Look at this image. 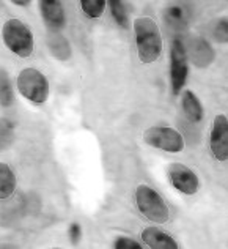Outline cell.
<instances>
[{"instance_id":"cell-17","label":"cell","mask_w":228,"mask_h":249,"mask_svg":"<svg viewBox=\"0 0 228 249\" xmlns=\"http://www.w3.org/2000/svg\"><path fill=\"white\" fill-rule=\"evenodd\" d=\"M106 5H107V2H104V0H83L81 3L83 15L90 19H96V18L102 16Z\"/></svg>"},{"instance_id":"cell-12","label":"cell","mask_w":228,"mask_h":249,"mask_svg":"<svg viewBox=\"0 0 228 249\" xmlns=\"http://www.w3.org/2000/svg\"><path fill=\"white\" fill-rule=\"evenodd\" d=\"M181 106H182V110H184L186 117L192 123H200L203 120V106H201L198 96L195 95L192 90L182 91Z\"/></svg>"},{"instance_id":"cell-19","label":"cell","mask_w":228,"mask_h":249,"mask_svg":"<svg viewBox=\"0 0 228 249\" xmlns=\"http://www.w3.org/2000/svg\"><path fill=\"white\" fill-rule=\"evenodd\" d=\"M13 139V123L6 119H0V148L6 147Z\"/></svg>"},{"instance_id":"cell-7","label":"cell","mask_w":228,"mask_h":249,"mask_svg":"<svg viewBox=\"0 0 228 249\" xmlns=\"http://www.w3.org/2000/svg\"><path fill=\"white\" fill-rule=\"evenodd\" d=\"M210 147L217 161L225 162L228 160V119L224 114L216 115L212 120Z\"/></svg>"},{"instance_id":"cell-14","label":"cell","mask_w":228,"mask_h":249,"mask_svg":"<svg viewBox=\"0 0 228 249\" xmlns=\"http://www.w3.org/2000/svg\"><path fill=\"white\" fill-rule=\"evenodd\" d=\"M16 189V175L13 172V169L0 162V200L8 199L10 196L15 193Z\"/></svg>"},{"instance_id":"cell-3","label":"cell","mask_w":228,"mask_h":249,"mask_svg":"<svg viewBox=\"0 0 228 249\" xmlns=\"http://www.w3.org/2000/svg\"><path fill=\"white\" fill-rule=\"evenodd\" d=\"M17 89L21 95L35 104H43L49 98V82L36 68H24L17 76Z\"/></svg>"},{"instance_id":"cell-13","label":"cell","mask_w":228,"mask_h":249,"mask_svg":"<svg viewBox=\"0 0 228 249\" xmlns=\"http://www.w3.org/2000/svg\"><path fill=\"white\" fill-rule=\"evenodd\" d=\"M48 46H49L50 54L55 58H58V60L65 62L71 57V46H69L68 40L63 35L57 34V32H52V34L49 35Z\"/></svg>"},{"instance_id":"cell-16","label":"cell","mask_w":228,"mask_h":249,"mask_svg":"<svg viewBox=\"0 0 228 249\" xmlns=\"http://www.w3.org/2000/svg\"><path fill=\"white\" fill-rule=\"evenodd\" d=\"M109 6H110V13H112V18L115 19L120 27L123 29L131 27V24H129V15L126 11L125 3L120 2V0H112V2H109Z\"/></svg>"},{"instance_id":"cell-2","label":"cell","mask_w":228,"mask_h":249,"mask_svg":"<svg viewBox=\"0 0 228 249\" xmlns=\"http://www.w3.org/2000/svg\"><path fill=\"white\" fill-rule=\"evenodd\" d=\"M2 38L6 48L17 57H30L33 52V34L21 19H8L3 24Z\"/></svg>"},{"instance_id":"cell-20","label":"cell","mask_w":228,"mask_h":249,"mask_svg":"<svg viewBox=\"0 0 228 249\" xmlns=\"http://www.w3.org/2000/svg\"><path fill=\"white\" fill-rule=\"evenodd\" d=\"M212 34H214V36H216L220 43H225L227 41V38H228V24H227V19H219V21L214 24Z\"/></svg>"},{"instance_id":"cell-8","label":"cell","mask_w":228,"mask_h":249,"mask_svg":"<svg viewBox=\"0 0 228 249\" xmlns=\"http://www.w3.org/2000/svg\"><path fill=\"white\" fill-rule=\"evenodd\" d=\"M168 178H170L173 188H177L179 193L187 196L195 194L200 188L198 177L195 175L194 170L184 164H179V162H175L168 167Z\"/></svg>"},{"instance_id":"cell-1","label":"cell","mask_w":228,"mask_h":249,"mask_svg":"<svg viewBox=\"0 0 228 249\" xmlns=\"http://www.w3.org/2000/svg\"><path fill=\"white\" fill-rule=\"evenodd\" d=\"M134 32L140 60L147 65L158 60L164 46L158 24L151 18H139L134 21Z\"/></svg>"},{"instance_id":"cell-18","label":"cell","mask_w":228,"mask_h":249,"mask_svg":"<svg viewBox=\"0 0 228 249\" xmlns=\"http://www.w3.org/2000/svg\"><path fill=\"white\" fill-rule=\"evenodd\" d=\"M165 21L173 27H182L186 22L184 11L179 6H170V8L165 10Z\"/></svg>"},{"instance_id":"cell-15","label":"cell","mask_w":228,"mask_h":249,"mask_svg":"<svg viewBox=\"0 0 228 249\" xmlns=\"http://www.w3.org/2000/svg\"><path fill=\"white\" fill-rule=\"evenodd\" d=\"M13 101H15V91H13L10 76L3 68H0V106L10 107Z\"/></svg>"},{"instance_id":"cell-23","label":"cell","mask_w":228,"mask_h":249,"mask_svg":"<svg viewBox=\"0 0 228 249\" xmlns=\"http://www.w3.org/2000/svg\"><path fill=\"white\" fill-rule=\"evenodd\" d=\"M13 5H17V6H29V5H30V0H25V2H17V0H15V2H13Z\"/></svg>"},{"instance_id":"cell-21","label":"cell","mask_w":228,"mask_h":249,"mask_svg":"<svg viewBox=\"0 0 228 249\" xmlns=\"http://www.w3.org/2000/svg\"><path fill=\"white\" fill-rule=\"evenodd\" d=\"M114 248L115 249H142V245L132 238L120 237V238H116V241L114 243Z\"/></svg>"},{"instance_id":"cell-5","label":"cell","mask_w":228,"mask_h":249,"mask_svg":"<svg viewBox=\"0 0 228 249\" xmlns=\"http://www.w3.org/2000/svg\"><path fill=\"white\" fill-rule=\"evenodd\" d=\"M143 141L149 147L168 153H179L184 148V139L179 131L170 126H151L143 133Z\"/></svg>"},{"instance_id":"cell-10","label":"cell","mask_w":228,"mask_h":249,"mask_svg":"<svg viewBox=\"0 0 228 249\" xmlns=\"http://www.w3.org/2000/svg\"><path fill=\"white\" fill-rule=\"evenodd\" d=\"M186 54L194 62L195 67H198V68L210 67L214 60V51L211 49L210 43L206 40H201V38L192 40V43L189 44V51L186 49Z\"/></svg>"},{"instance_id":"cell-22","label":"cell","mask_w":228,"mask_h":249,"mask_svg":"<svg viewBox=\"0 0 228 249\" xmlns=\"http://www.w3.org/2000/svg\"><path fill=\"white\" fill-rule=\"evenodd\" d=\"M69 237H71V241L73 243H79V240H81V226L79 224H71L69 227Z\"/></svg>"},{"instance_id":"cell-6","label":"cell","mask_w":228,"mask_h":249,"mask_svg":"<svg viewBox=\"0 0 228 249\" xmlns=\"http://www.w3.org/2000/svg\"><path fill=\"white\" fill-rule=\"evenodd\" d=\"M189 74L187 67V54L186 46L179 38L173 40L170 49V82H172V93L179 95L184 89Z\"/></svg>"},{"instance_id":"cell-9","label":"cell","mask_w":228,"mask_h":249,"mask_svg":"<svg viewBox=\"0 0 228 249\" xmlns=\"http://www.w3.org/2000/svg\"><path fill=\"white\" fill-rule=\"evenodd\" d=\"M40 8L44 22L50 32H58L65 27L66 15H65V8L62 2H58V0H41Z\"/></svg>"},{"instance_id":"cell-4","label":"cell","mask_w":228,"mask_h":249,"mask_svg":"<svg viewBox=\"0 0 228 249\" xmlns=\"http://www.w3.org/2000/svg\"><path fill=\"white\" fill-rule=\"evenodd\" d=\"M135 202L139 210L143 213V216L148 218L149 221L158 222V224H164L170 218L168 208L164 204L162 197L153 188H149L147 185H140L135 189Z\"/></svg>"},{"instance_id":"cell-11","label":"cell","mask_w":228,"mask_h":249,"mask_svg":"<svg viewBox=\"0 0 228 249\" xmlns=\"http://www.w3.org/2000/svg\"><path fill=\"white\" fill-rule=\"evenodd\" d=\"M142 240L148 248L153 249H178L177 241L158 227H147L142 232Z\"/></svg>"}]
</instances>
